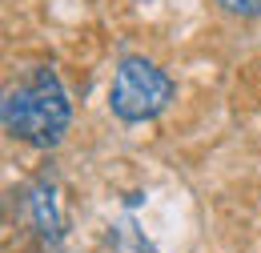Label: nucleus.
Masks as SVG:
<instances>
[{
	"instance_id": "f257e3e1",
	"label": "nucleus",
	"mask_w": 261,
	"mask_h": 253,
	"mask_svg": "<svg viewBox=\"0 0 261 253\" xmlns=\"http://www.w3.org/2000/svg\"><path fill=\"white\" fill-rule=\"evenodd\" d=\"M72 125V105L53 64L33 68V77L16 89L4 93V133L33 145V149H53L65 141Z\"/></svg>"
},
{
	"instance_id": "f03ea898",
	"label": "nucleus",
	"mask_w": 261,
	"mask_h": 253,
	"mask_svg": "<svg viewBox=\"0 0 261 253\" xmlns=\"http://www.w3.org/2000/svg\"><path fill=\"white\" fill-rule=\"evenodd\" d=\"M177 93V85L169 81L161 64H153L149 57H125L113 72V89H109V109L117 121L125 125H141L153 121L169 109V100Z\"/></svg>"
},
{
	"instance_id": "7ed1b4c3",
	"label": "nucleus",
	"mask_w": 261,
	"mask_h": 253,
	"mask_svg": "<svg viewBox=\"0 0 261 253\" xmlns=\"http://www.w3.org/2000/svg\"><path fill=\"white\" fill-rule=\"evenodd\" d=\"M57 193H53V185L44 189V181L36 185L33 193H29V205H33V221H36V229H40V237H48V241H61V213H57V201H53Z\"/></svg>"
},
{
	"instance_id": "20e7f679",
	"label": "nucleus",
	"mask_w": 261,
	"mask_h": 253,
	"mask_svg": "<svg viewBox=\"0 0 261 253\" xmlns=\"http://www.w3.org/2000/svg\"><path fill=\"white\" fill-rule=\"evenodd\" d=\"M229 16H241V20H257L261 16V0H217Z\"/></svg>"
}]
</instances>
